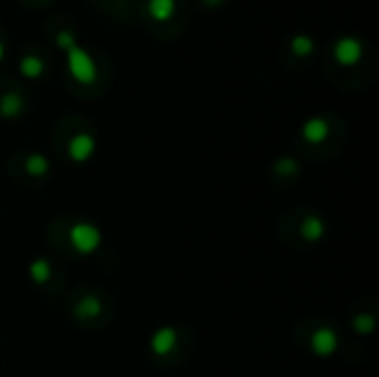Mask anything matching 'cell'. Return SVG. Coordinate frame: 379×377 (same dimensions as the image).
<instances>
[{"mask_svg": "<svg viewBox=\"0 0 379 377\" xmlns=\"http://www.w3.org/2000/svg\"><path fill=\"white\" fill-rule=\"evenodd\" d=\"M67 65L71 76L82 82V85H89V82L96 80V62L89 56V51L82 49L80 45H73L67 49Z\"/></svg>", "mask_w": 379, "mask_h": 377, "instance_id": "1", "label": "cell"}, {"mask_svg": "<svg viewBox=\"0 0 379 377\" xmlns=\"http://www.w3.org/2000/svg\"><path fill=\"white\" fill-rule=\"evenodd\" d=\"M69 240H71V244L76 251H80V253L84 255H89L93 253L98 246H100V231L93 224L89 222H80L76 226H71V231H69Z\"/></svg>", "mask_w": 379, "mask_h": 377, "instance_id": "2", "label": "cell"}, {"mask_svg": "<svg viewBox=\"0 0 379 377\" xmlns=\"http://www.w3.org/2000/svg\"><path fill=\"white\" fill-rule=\"evenodd\" d=\"M333 54H335V60L340 62V65L351 67L362 58V43L353 36H344L335 43Z\"/></svg>", "mask_w": 379, "mask_h": 377, "instance_id": "3", "label": "cell"}, {"mask_svg": "<svg viewBox=\"0 0 379 377\" xmlns=\"http://www.w3.org/2000/svg\"><path fill=\"white\" fill-rule=\"evenodd\" d=\"M93 149H96V142H93V138H91L89 133L73 135L71 142H69V155H71V160H76V162L89 160Z\"/></svg>", "mask_w": 379, "mask_h": 377, "instance_id": "4", "label": "cell"}, {"mask_svg": "<svg viewBox=\"0 0 379 377\" xmlns=\"http://www.w3.org/2000/svg\"><path fill=\"white\" fill-rule=\"evenodd\" d=\"M311 347H313L315 353L322 355V358H329V355H333L335 349H337V335H335V331H331V329H318V331L313 333Z\"/></svg>", "mask_w": 379, "mask_h": 377, "instance_id": "5", "label": "cell"}, {"mask_svg": "<svg viewBox=\"0 0 379 377\" xmlns=\"http://www.w3.org/2000/svg\"><path fill=\"white\" fill-rule=\"evenodd\" d=\"M175 344H177V333L171 327L157 329L153 333V338H151V349L157 355H168V353L175 349Z\"/></svg>", "mask_w": 379, "mask_h": 377, "instance_id": "6", "label": "cell"}, {"mask_svg": "<svg viewBox=\"0 0 379 377\" xmlns=\"http://www.w3.org/2000/svg\"><path fill=\"white\" fill-rule=\"evenodd\" d=\"M302 135H304V138H307L309 142L320 144V142L326 140V135H329V122H326L324 118H311V120L304 122Z\"/></svg>", "mask_w": 379, "mask_h": 377, "instance_id": "7", "label": "cell"}, {"mask_svg": "<svg viewBox=\"0 0 379 377\" xmlns=\"http://www.w3.org/2000/svg\"><path fill=\"white\" fill-rule=\"evenodd\" d=\"M175 9H177L175 0H149V14L157 23H164V20L173 18Z\"/></svg>", "mask_w": 379, "mask_h": 377, "instance_id": "8", "label": "cell"}, {"mask_svg": "<svg viewBox=\"0 0 379 377\" xmlns=\"http://www.w3.org/2000/svg\"><path fill=\"white\" fill-rule=\"evenodd\" d=\"M23 109V98L18 96L16 91H7L3 98H0V113L5 118H14Z\"/></svg>", "mask_w": 379, "mask_h": 377, "instance_id": "9", "label": "cell"}, {"mask_svg": "<svg viewBox=\"0 0 379 377\" xmlns=\"http://www.w3.org/2000/svg\"><path fill=\"white\" fill-rule=\"evenodd\" d=\"M25 169L29 175H34V177H42L47 171H49V160H47V155H42V153H31L27 162H25Z\"/></svg>", "mask_w": 379, "mask_h": 377, "instance_id": "10", "label": "cell"}, {"mask_svg": "<svg viewBox=\"0 0 379 377\" xmlns=\"http://www.w3.org/2000/svg\"><path fill=\"white\" fill-rule=\"evenodd\" d=\"M302 235L304 240H309V242H315V240H320L324 235V224L320 218H307L302 222Z\"/></svg>", "mask_w": 379, "mask_h": 377, "instance_id": "11", "label": "cell"}, {"mask_svg": "<svg viewBox=\"0 0 379 377\" xmlns=\"http://www.w3.org/2000/svg\"><path fill=\"white\" fill-rule=\"evenodd\" d=\"M100 311H102V304H100L96 298H82L78 302V307H76V316L89 320V318L100 316Z\"/></svg>", "mask_w": 379, "mask_h": 377, "instance_id": "12", "label": "cell"}, {"mask_svg": "<svg viewBox=\"0 0 379 377\" xmlns=\"http://www.w3.org/2000/svg\"><path fill=\"white\" fill-rule=\"evenodd\" d=\"M42 69H45V65H42V60L34 54H29L20 60V71H23L27 78H38Z\"/></svg>", "mask_w": 379, "mask_h": 377, "instance_id": "13", "label": "cell"}, {"mask_svg": "<svg viewBox=\"0 0 379 377\" xmlns=\"http://www.w3.org/2000/svg\"><path fill=\"white\" fill-rule=\"evenodd\" d=\"M29 273H31V278H34V282L45 284V282L51 278V264L47 260H34L29 267Z\"/></svg>", "mask_w": 379, "mask_h": 377, "instance_id": "14", "label": "cell"}, {"mask_svg": "<svg viewBox=\"0 0 379 377\" xmlns=\"http://www.w3.org/2000/svg\"><path fill=\"white\" fill-rule=\"evenodd\" d=\"M291 49H293V54H295V56H309L311 51L315 49V43H313V38H311V36L300 34V36H295V38L291 40Z\"/></svg>", "mask_w": 379, "mask_h": 377, "instance_id": "15", "label": "cell"}, {"mask_svg": "<svg viewBox=\"0 0 379 377\" xmlns=\"http://www.w3.org/2000/svg\"><path fill=\"white\" fill-rule=\"evenodd\" d=\"M275 171L282 175H291V173L298 171V162H295L293 158H282L275 162Z\"/></svg>", "mask_w": 379, "mask_h": 377, "instance_id": "16", "label": "cell"}, {"mask_svg": "<svg viewBox=\"0 0 379 377\" xmlns=\"http://www.w3.org/2000/svg\"><path fill=\"white\" fill-rule=\"evenodd\" d=\"M375 329V320L373 316H357L355 318V331L360 333H371Z\"/></svg>", "mask_w": 379, "mask_h": 377, "instance_id": "17", "label": "cell"}, {"mask_svg": "<svg viewBox=\"0 0 379 377\" xmlns=\"http://www.w3.org/2000/svg\"><path fill=\"white\" fill-rule=\"evenodd\" d=\"M56 43H58V47H62V49L67 51L69 47L76 45V38H73L71 31H60V34L56 36Z\"/></svg>", "mask_w": 379, "mask_h": 377, "instance_id": "18", "label": "cell"}, {"mask_svg": "<svg viewBox=\"0 0 379 377\" xmlns=\"http://www.w3.org/2000/svg\"><path fill=\"white\" fill-rule=\"evenodd\" d=\"M204 3H208V5H217V3H222V0H204Z\"/></svg>", "mask_w": 379, "mask_h": 377, "instance_id": "19", "label": "cell"}, {"mask_svg": "<svg viewBox=\"0 0 379 377\" xmlns=\"http://www.w3.org/2000/svg\"><path fill=\"white\" fill-rule=\"evenodd\" d=\"M3 54H5V47H3V45H0V58H3Z\"/></svg>", "mask_w": 379, "mask_h": 377, "instance_id": "20", "label": "cell"}]
</instances>
